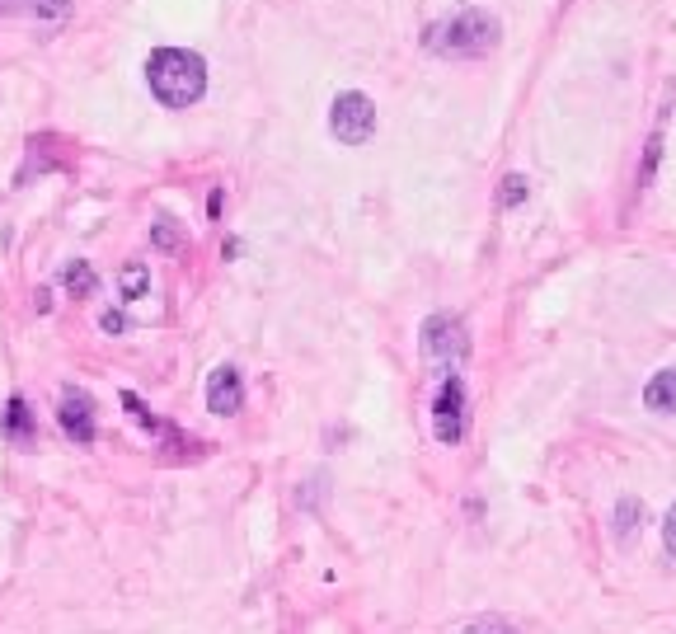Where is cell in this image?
<instances>
[{"mask_svg": "<svg viewBox=\"0 0 676 634\" xmlns=\"http://www.w3.org/2000/svg\"><path fill=\"white\" fill-rule=\"evenodd\" d=\"M465 634H512V625H507V620H498V616H489V620H475Z\"/></svg>", "mask_w": 676, "mask_h": 634, "instance_id": "17", "label": "cell"}, {"mask_svg": "<svg viewBox=\"0 0 676 634\" xmlns=\"http://www.w3.org/2000/svg\"><path fill=\"white\" fill-rule=\"evenodd\" d=\"M57 423H62V433L76 442V447H90L94 442V400H90V390H80V386H66L62 390V400H57Z\"/></svg>", "mask_w": 676, "mask_h": 634, "instance_id": "6", "label": "cell"}, {"mask_svg": "<svg viewBox=\"0 0 676 634\" xmlns=\"http://www.w3.org/2000/svg\"><path fill=\"white\" fill-rule=\"evenodd\" d=\"M634 526H644V503L639 498H620V508H615V536L630 541Z\"/></svg>", "mask_w": 676, "mask_h": 634, "instance_id": "14", "label": "cell"}, {"mask_svg": "<svg viewBox=\"0 0 676 634\" xmlns=\"http://www.w3.org/2000/svg\"><path fill=\"white\" fill-rule=\"evenodd\" d=\"M151 249H160V254H184V249H188V235L179 231V221H174V217L151 221Z\"/></svg>", "mask_w": 676, "mask_h": 634, "instance_id": "11", "label": "cell"}, {"mask_svg": "<svg viewBox=\"0 0 676 634\" xmlns=\"http://www.w3.org/2000/svg\"><path fill=\"white\" fill-rule=\"evenodd\" d=\"M531 184H526V174H507L503 184H498V207H522Z\"/></svg>", "mask_w": 676, "mask_h": 634, "instance_id": "15", "label": "cell"}, {"mask_svg": "<svg viewBox=\"0 0 676 634\" xmlns=\"http://www.w3.org/2000/svg\"><path fill=\"white\" fill-rule=\"evenodd\" d=\"M432 433L442 447H456L465 437V381L456 372L442 376L437 386V400H432Z\"/></svg>", "mask_w": 676, "mask_h": 634, "instance_id": "5", "label": "cell"}, {"mask_svg": "<svg viewBox=\"0 0 676 634\" xmlns=\"http://www.w3.org/2000/svg\"><path fill=\"white\" fill-rule=\"evenodd\" d=\"M503 43V24L498 15L489 10H456V15L446 19H432L428 29H423V47H428L432 57H489L493 47Z\"/></svg>", "mask_w": 676, "mask_h": 634, "instance_id": "1", "label": "cell"}, {"mask_svg": "<svg viewBox=\"0 0 676 634\" xmlns=\"http://www.w3.org/2000/svg\"><path fill=\"white\" fill-rule=\"evenodd\" d=\"M146 85L165 109H188L207 94V62L184 47H155L146 57Z\"/></svg>", "mask_w": 676, "mask_h": 634, "instance_id": "2", "label": "cell"}, {"mask_svg": "<svg viewBox=\"0 0 676 634\" xmlns=\"http://www.w3.org/2000/svg\"><path fill=\"white\" fill-rule=\"evenodd\" d=\"M662 541H667V555L676 559V508L667 512V522H662Z\"/></svg>", "mask_w": 676, "mask_h": 634, "instance_id": "19", "label": "cell"}, {"mask_svg": "<svg viewBox=\"0 0 676 634\" xmlns=\"http://www.w3.org/2000/svg\"><path fill=\"white\" fill-rule=\"evenodd\" d=\"M99 329H104V334H123L127 315H123V310H104V315H99Z\"/></svg>", "mask_w": 676, "mask_h": 634, "instance_id": "18", "label": "cell"}, {"mask_svg": "<svg viewBox=\"0 0 676 634\" xmlns=\"http://www.w3.org/2000/svg\"><path fill=\"white\" fill-rule=\"evenodd\" d=\"M658 160H662V132H653L644 146V165H639V188L653 184V174H658Z\"/></svg>", "mask_w": 676, "mask_h": 634, "instance_id": "16", "label": "cell"}, {"mask_svg": "<svg viewBox=\"0 0 676 634\" xmlns=\"http://www.w3.org/2000/svg\"><path fill=\"white\" fill-rule=\"evenodd\" d=\"M47 310H52V292H47V287H38V315H47Z\"/></svg>", "mask_w": 676, "mask_h": 634, "instance_id": "21", "label": "cell"}, {"mask_svg": "<svg viewBox=\"0 0 676 634\" xmlns=\"http://www.w3.org/2000/svg\"><path fill=\"white\" fill-rule=\"evenodd\" d=\"M118 287H123L127 301H141V296L151 292V268H146L141 259L123 263V273H118Z\"/></svg>", "mask_w": 676, "mask_h": 634, "instance_id": "13", "label": "cell"}, {"mask_svg": "<svg viewBox=\"0 0 676 634\" xmlns=\"http://www.w3.org/2000/svg\"><path fill=\"white\" fill-rule=\"evenodd\" d=\"M329 132L343 146H367L371 132H376V104L362 90H343L329 104Z\"/></svg>", "mask_w": 676, "mask_h": 634, "instance_id": "4", "label": "cell"}, {"mask_svg": "<svg viewBox=\"0 0 676 634\" xmlns=\"http://www.w3.org/2000/svg\"><path fill=\"white\" fill-rule=\"evenodd\" d=\"M221 202H226V193L212 188V198H207V217H221Z\"/></svg>", "mask_w": 676, "mask_h": 634, "instance_id": "20", "label": "cell"}, {"mask_svg": "<svg viewBox=\"0 0 676 634\" xmlns=\"http://www.w3.org/2000/svg\"><path fill=\"white\" fill-rule=\"evenodd\" d=\"M62 282H66V292H71V296H94V292H99V273H94L85 259H71V263H66V268H62Z\"/></svg>", "mask_w": 676, "mask_h": 634, "instance_id": "12", "label": "cell"}, {"mask_svg": "<svg viewBox=\"0 0 676 634\" xmlns=\"http://www.w3.org/2000/svg\"><path fill=\"white\" fill-rule=\"evenodd\" d=\"M207 409L221 418H235L245 409V381H240L235 367H216V372L207 376Z\"/></svg>", "mask_w": 676, "mask_h": 634, "instance_id": "7", "label": "cell"}, {"mask_svg": "<svg viewBox=\"0 0 676 634\" xmlns=\"http://www.w3.org/2000/svg\"><path fill=\"white\" fill-rule=\"evenodd\" d=\"M123 409H127V414H132V418H137V428H146V433H151V437H165L169 447H179V442H184V437L174 433L169 423H160V418H155L151 409L141 404V395H132V390H123Z\"/></svg>", "mask_w": 676, "mask_h": 634, "instance_id": "10", "label": "cell"}, {"mask_svg": "<svg viewBox=\"0 0 676 634\" xmlns=\"http://www.w3.org/2000/svg\"><path fill=\"white\" fill-rule=\"evenodd\" d=\"M0 437L19 451H29L38 442V423H33V409L24 404V395H10V404L0 409Z\"/></svg>", "mask_w": 676, "mask_h": 634, "instance_id": "8", "label": "cell"}, {"mask_svg": "<svg viewBox=\"0 0 676 634\" xmlns=\"http://www.w3.org/2000/svg\"><path fill=\"white\" fill-rule=\"evenodd\" d=\"M644 404L653 414H676V367H662L644 386Z\"/></svg>", "mask_w": 676, "mask_h": 634, "instance_id": "9", "label": "cell"}, {"mask_svg": "<svg viewBox=\"0 0 676 634\" xmlns=\"http://www.w3.org/2000/svg\"><path fill=\"white\" fill-rule=\"evenodd\" d=\"M418 343H423V357L428 362H437V367H461L465 353H470V339H465V325L456 320V315H446V310H437V315H428L423 320V329H418Z\"/></svg>", "mask_w": 676, "mask_h": 634, "instance_id": "3", "label": "cell"}]
</instances>
